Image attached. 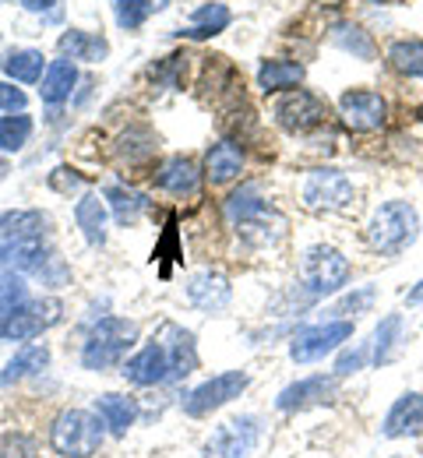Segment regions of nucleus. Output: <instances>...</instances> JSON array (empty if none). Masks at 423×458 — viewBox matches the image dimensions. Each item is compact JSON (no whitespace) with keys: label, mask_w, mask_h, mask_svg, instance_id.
I'll list each match as a JSON object with an SVG mask.
<instances>
[{"label":"nucleus","mask_w":423,"mask_h":458,"mask_svg":"<svg viewBox=\"0 0 423 458\" xmlns=\"http://www.w3.org/2000/svg\"><path fill=\"white\" fill-rule=\"evenodd\" d=\"M417 233H420V216L410 201H385L381 208H374L367 223V243L381 258H395L417 240Z\"/></svg>","instance_id":"f257e3e1"},{"label":"nucleus","mask_w":423,"mask_h":458,"mask_svg":"<svg viewBox=\"0 0 423 458\" xmlns=\"http://www.w3.org/2000/svg\"><path fill=\"white\" fill-rule=\"evenodd\" d=\"M103 420L89 409H63L50 430V445L61 458H92L103 448Z\"/></svg>","instance_id":"f03ea898"},{"label":"nucleus","mask_w":423,"mask_h":458,"mask_svg":"<svg viewBox=\"0 0 423 458\" xmlns=\"http://www.w3.org/2000/svg\"><path fill=\"white\" fill-rule=\"evenodd\" d=\"M134 343H138V325L134 321L103 318L81 345V363L89 370H110L127 356V349H134Z\"/></svg>","instance_id":"7ed1b4c3"},{"label":"nucleus","mask_w":423,"mask_h":458,"mask_svg":"<svg viewBox=\"0 0 423 458\" xmlns=\"http://www.w3.org/2000/svg\"><path fill=\"white\" fill-rule=\"evenodd\" d=\"M300 279L314 296L335 293V289H343L350 283V261H346L343 250H335V247H328V243H317V247L303 250Z\"/></svg>","instance_id":"20e7f679"},{"label":"nucleus","mask_w":423,"mask_h":458,"mask_svg":"<svg viewBox=\"0 0 423 458\" xmlns=\"http://www.w3.org/2000/svg\"><path fill=\"white\" fill-rule=\"evenodd\" d=\"M300 198L310 212H346L357 191L343 170H310L300 183Z\"/></svg>","instance_id":"39448f33"},{"label":"nucleus","mask_w":423,"mask_h":458,"mask_svg":"<svg viewBox=\"0 0 423 458\" xmlns=\"http://www.w3.org/2000/svg\"><path fill=\"white\" fill-rule=\"evenodd\" d=\"M63 318V303L57 296H39V300H25L21 307H14V314L7 318L4 325V335L0 339H36L43 332H50L54 325H61Z\"/></svg>","instance_id":"423d86ee"},{"label":"nucleus","mask_w":423,"mask_h":458,"mask_svg":"<svg viewBox=\"0 0 423 458\" xmlns=\"http://www.w3.org/2000/svg\"><path fill=\"white\" fill-rule=\"evenodd\" d=\"M261 437V423L258 416H233L226 423H219L212 430V437L205 441V458H247L254 452Z\"/></svg>","instance_id":"0eeeda50"},{"label":"nucleus","mask_w":423,"mask_h":458,"mask_svg":"<svg viewBox=\"0 0 423 458\" xmlns=\"http://www.w3.org/2000/svg\"><path fill=\"white\" fill-rule=\"evenodd\" d=\"M247 385H250L247 370H226V374H219V377H208L205 385H198V388L183 399V412H187V416H208V412L223 409L226 402L241 399L243 392H247Z\"/></svg>","instance_id":"6e6552de"},{"label":"nucleus","mask_w":423,"mask_h":458,"mask_svg":"<svg viewBox=\"0 0 423 458\" xmlns=\"http://www.w3.org/2000/svg\"><path fill=\"white\" fill-rule=\"evenodd\" d=\"M272 120L290 134H307L310 127H317L325 120V103L314 92L293 89L272 103Z\"/></svg>","instance_id":"1a4fd4ad"},{"label":"nucleus","mask_w":423,"mask_h":458,"mask_svg":"<svg viewBox=\"0 0 423 458\" xmlns=\"http://www.w3.org/2000/svg\"><path fill=\"white\" fill-rule=\"evenodd\" d=\"M339 110L350 131L357 134H370V131H381L385 120H388V103L370 92V89H350L343 99H339Z\"/></svg>","instance_id":"9d476101"},{"label":"nucleus","mask_w":423,"mask_h":458,"mask_svg":"<svg viewBox=\"0 0 423 458\" xmlns=\"http://www.w3.org/2000/svg\"><path fill=\"white\" fill-rule=\"evenodd\" d=\"M350 335H353V325H350V321H328V325L307 328L303 335H297V339L290 343V356H293L297 363H314V360L335 352Z\"/></svg>","instance_id":"9b49d317"},{"label":"nucleus","mask_w":423,"mask_h":458,"mask_svg":"<svg viewBox=\"0 0 423 458\" xmlns=\"http://www.w3.org/2000/svg\"><path fill=\"white\" fill-rule=\"evenodd\" d=\"M131 385H163V381H173V363H170V349L166 343H148L145 349H138L121 370Z\"/></svg>","instance_id":"f8f14e48"},{"label":"nucleus","mask_w":423,"mask_h":458,"mask_svg":"<svg viewBox=\"0 0 423 458\" xmlns=\"http://www.w3.org/2000/svg\"><path fill=\"white\" fill-rule=\"evenodd\" d=\"M332 395H335V377L317 374V377H303V381H297V385L283 388L279 399H275V409H283V412L310 409V405H317V402H328Z\"/></svg>","instance_id":"ddd939ff"},{"label":"nucleus","mask_w":423,"mask_h":458,"mask_svg":"<svg viewBox=\"0 0 423 458\" xmlns=\"http://www.w3.org/2000/svg\"><path fill=\"white\" fill-rule=\"evenodd\" d=\"M187 300L201 310H223L230 303V283L223 272H212V268H201L187 279Z\"/></svg>","instance_id":"4468645a"},{"label":"nucleus","mask_w":423,"mask_h":458,"mask_svg":"<svg viewBox=\"0 0 423 458\" xmlns=\"http://www.w3.org/2000/svg\"><path fill=\"white\" fill-rule=\"evenodd\" d=\"M420 430H423V395L410 392V395H402V399L388 409L381 434L385 437H417Z\"/></svg>","instance_id":"2eb2a0df"},{"label":"nucleus","mask_w":423,"mask_h":458,"mask_svg":"<svg viewBox=\"0 0 423 458\" xmlns=\"http://www.w3.org/2000/svg\"><path fill=\"white\" fill-rule=\"evenodd\" d=\"M156 183L166 191V194H173V198H190V194H198V187H201V173L198 166L187 159V156H170L159 173H156Z\"/></svg>","instance_id":"dca6fc26"},{"label":"nucleus","mask_w":423,"mask_h":458,"mask_svg":"<svg viewBox=\"0 0 423 458\" xmlns=\"http://www.w3.org/2000/svg\"><path fill=\"white\" fill-rule=\"evenodd\" d=\"M96 412H99V420H103V427L110 430V434H117L123 437L131 427H134V420H138V402L131 399V395H99L96 399Z\"/></svg>","instance_id":"f3484780"},{"label":"nucleus","mask_w":423,"mask_h":458,"mask_svg":"<svg viewBox=\"0 0 423 458\" xmlns=\"http://www.w3.org/2000/svg\"><path fill=\"white\" fill-rule=\"evenodd\" d=\"M47 363H50V349H47V345H25V349H18V352L7 360V367L0 370V385H18V381H25V377H36V374L47 370Z\"/></svg>","instance_id":"a211bd4d"},{"label":"nucleus","mask_w":423,"mask_h":458,"mask_svg":"<svg viewBox=\"0 0 423 458\" xmlns=\"http://www.w3.org/2000/svg\"><path fill=\"white\" fill-rule=\"evenodd\" d=\"M74 223L85 233V240L92 247H103L106 243V205L99 201V194H85L78 205H74Z\"/></svg>","instance_id":"6ab92c4d"},{"label":"nucleus","mask_w":423,"mask_h":458,"mask_svg":"<svg viewBox=\"0 0 423 458\" xmlns=\"http://www.w3.org/2000/svg\"><path fill=\"white\" fill-rule=\"evenodd\" d=\"M50 226V219L36 208H18L0 216V236L4 240H39Z\"/></svg>","instance_id":"aec40b11"},{"label":"nucleus","mask_w":423,"mask_h":458,"mask_svg":"<svg viewBox=\"0 0 423 458\" xmlns=\"http://www.w3.org/2000/svg\"><path fill=\"white\" fill-rule=\"evenodd\" d=\"M241 170H243V152L233 141H219V145L208 148V156H205V176L212 183H230Z\"/></svg>","instance_id":"412c9836"},{"label":"nucleus","mask_w":423,"mask_h":458,"mask_svg":"<svg viewBox=\"0 0 423 458\" xmlns=\"http://www.w3.org/2000/svg\"><path fill=\"white\" fill-rule=\"evenodd\" d=\"M74 81H78V67H74V60L71 57L54 60V64L47 67V74H43V89H39L43 103H50V106L63 103V99L71 96Z\"/></svg>","instance_id":"4be33fe9"},{"label":"nucleus","mask_w":423,"mask_h":458,"mask_svg":"<svg viewBox=\"0 0 423 458\" xmlns=\"http://www.w3.org/2000/svg\"><path fill=\"white\" fill-rule=\"evenodd\" d=\"M61 54L71 60H89V64H99L106 60L110 47L103 36H92V32H81V29H71L61 36Z\"/></svg>","instance_id":"5701e85b"},{"label":"nucleus","mask_w":423,"mask_h":458,"mask_svg":"<svg viewBox=\"0 0 423 458\" xmlns=\"http://www.w3.org/2000/svg\"><path fill=\"white\" fill-rule=\"evenodd\" d=\"M226 25H230V7L226 4H201L194 11V21L183 29L181 36H187V39H208V36H219Z\"/></svg>","instance_id":"b1692460"},{"label":"nucleus","mask_w":423,"mask_h":458,"mask_svg":"<svg viewBox=\"0 0 423 458\" xmlns=\"http://www.w3.org/2000/svg\"><path fill=\"white\" fill-rule=\"evenodd\" d=\"M283 229H286L283 216H275L272 208H265V212H258L254 219L241 223L237 233H241L247 243H254V247H272V243L283 236Z\"/></svg>","instance_id":"393cba45"},{"label":"nucleus","mask_w":423,"mask_h":458,"mask_svg":"<svg viewBox=\"0 0 423 458\" xmlns=\"http://www.w3.org/2000/svg\"><path fill=\"white\" fill-rule=\"evenodd\" d=\"M303 81V67L293 60H265L261 71H258V85L265 92H283V89H293Z\"/></svg>","instance_id":"a878e982"},{"label":"nucleus","mask_w":423,"mask_h":458,"mask_svg":"<svg viewBox=\"0 0 423 458\" xmlns=\"http://www.w3.org/2000/svg\"><path fill=\"white\" fill-rule=\"evenodd\" d=\"M166 335H170V363H173V381L177 377H187L194 367H198V352H194V335L190 332H183L177 325H166Z\"/></svg>","instance_id":"bb28decb"},{"label":"nucleus","mask_w":423,"mask_h":458,"mask_svg":"<svg viewBox=\"0 0 423 458\" xmlns=\"http://www.w3.org/2000/svg\"><path fill=\"white\" fill-rule=\"evenodd\" d=\"M265 208H268V201L261 198L258 183H243L241 191H233V198L226 201V219H230L233 226H241V223L254 219V216L265 212Z\"/></svg>","instance_id":"cd10ccee"},{"label":"nucleus","mask_w":423,"mask_h":458,"mask_svg":"<svg viewBox=\"0 0 423 458\" xmlns=\"http://www.w3.org/2000/svg\"><path fill=\"white\" fill-rule=\"evenodd\" d=\"M0 67L14 78V81H25V85H32V81H39L47 71H43V54L39 50H14V54H7V57H0Z\"/></svg>","instance_id":"c85d7f7f"},{"label":"nucleus","mask_w":423,"mask_h":458,"mask_svg":"<svg viewBox=\"0 0 423 458\" xmlns=\"http://www.w3.org/2000/svg\"><path fill=\"white\" fill-rule=\"evenodd\" d=\"M388 64L406 74V78H423V39H399L388 47Z\"/></svg>","instance_id":"c756f323"},{"label":"nucleus","mask_w":423,"mask_h":458,"mask_svg":"<svg viewBox=\"0 0 423 458\" xmlns=\"http://www.w3.org/2000/svg\"><path fill=\"white\" fill-rule=\"evenodd\" d=\"M106 201H110V208H114V219H117L121 226H134V223H138V216L148 208L145 194H138V191H127V187H110V191H106Z\"/></svg>","instance_id":"7c9ffc66"},{"label":"nucleus","mask_w":423,"mask_h":458,"mask_svg":"<svg viewBox=\"0 0 423 458\" xmlns=\"http://www.w3.org/2000/svg\"><path fill=\"white\" fill-rule=\"evenodd\" d=\"M399 335H402V318H399V314H388V318L377 325L374 343H370V360H374L377 367H381V363H388V360L395 356Z\"/></svg>","instance_id":"2f4dec72"},{"label":"nucleus","mask_w":423,"mask_h":458,"mask_svg":"<svg viewBox=\"0 0 423 458\" xmlns=\"http://www.w3.org/2000/svg\"><path fill=\"white\" fill-rule=\"evenodd\" d=\"M29 134H32V116H0V152H21L29 145Z\"/></svg>","instance_id":"473e14b6"},{"label":"nucleus","mask_w":423,"mask_h":458,"mask_svg":"<svg viewBox=\"0 0 423 458\" xmlns=\"http://www.w3.org/2000/svg\"><path fill=\"white\" fill-rule=\"evenodd\" d=\"M332 43H339L343 50H350V54H357L363 60H374V43H370V36L363 32L360 25H335L332 29Z\"/></svg>","instance_id":"72a5a7b5"},{"label":"nucleus","mask_w":423,"mask_h":458,"mask_svg":"<svg viewBox=\"0 0 423 458\" xmlns=\"http://www.w3.org/2000/svg\"><path fill=\"white\" fill-rule=\"evenodd\" d=\"M29 300V293H25V283L18 279V276H0V335H4V325H7V318L14 314V307H21Z\"/></svg>","instance_id":"f704fd0d"},{"label":"nucleus","mask_w":423,"mask_h":458,"mask_svg":"<svg viewBox=\"0 0 423 458\" xmlns=\"http://www.w3.org/2000/svg\"><path fill=\"white\" fill-rule=\"evenodd\" d=\"M159 4L152 0H114V14H117V25L121 29H138L145 25V18L156 11Z\"/></svg>","instance_id":"c9c22d12"},{"label":"nucleus","mask_w":423,"mask_h":458,"mask_svg":"<svg viewBox=\"0 0 423 458\" xmlns=\"http://www.w3.org/2000/svg\"><path fill=\"white\" fill-rule=\"evenodd\" d=\"M156 148H152V138L145 134V131H131V134H123L121 138V156L127 163H141V159H148Z\"/></svg>","instance_id":"e433bc0d"},{"label":"nucleus","mask_w":423,"mask_h":458,"mask_svg":"<svg viewBox=\"0 0 423 458\" xmlns=\"http://www.w3.org/2000/svg\"><path fill=\"white\" fill-rule=\"evenodd\" d=\"M36 441L29 434H7L0 441V458H36Z\"/></svg>","instance_id":"4c0bfd02"},{"label":"nucleus","mask_w":423,"mask_h":458,"mask_svg":"<svg viewBox=\"0 0 423 458\" xmlns=\"http://www.w3.org/2000/svg\"><path fill=\"white\" fill-rule=\"evenodd\" d=\"M25 92L14 89V85H0V110L4 114H25Z\"/></svg>","instance_id":"58836bf2"},{"label":"nucleus","mask_w":423,"mask_h":458,"mask_svg":"<svg viewBox=\"0 0 423 458\" xmlns=\"http://www.w3.org/2000/svg\"><path fill=\"white\" fill-rule=\"evenodd\" d=\"M370 300H374V289H360L357 296H346L332 314H360L363 307H370Z\"/></svg>","instance_id":"ea45409f"},{"label":"nucleus","mask_w":423,"mask_h":458,"mask_svg":"<svg viewBox=\"0 0 423 458\" xmlns=\"http://www.w3.org/2000/svg\"><path fill=\"white\" fill-rule=\"evenodd\" d=\"M367 352H370V343L360 345V349H353V352H346V356L335 363V370H339L343 377H346V374H357V370L363 367V360H367Z\"/></svg>","instance_id":"a19ab883"},{"label":"nucleus","mask_w":423,"mask_h":458,"mask_svg":"<svg viewBox=\"0 0 423 458\" xmlns=\"http://www.w3.org/2000/svg\"><path fill=\"white\" fill-rule=\"evenodd\" d=\"M21 7H29V11H47V7H54V0H21Z\"/></svg>","instance_id":"79ce46f5"},{"label":"nucleus","mask_w":423,"mask_h":458,"mask_svg":"<svg viewBox=\"0 0 423 458\" xmlns=\"http://www.w3.org/2000/svg\"><path fill=\"white\" fill-rule=\"evenodd\" d=\"M420 300H423V283L413 289V293H410V303H420Z\"/></svg>","instance_id":"37998d69"}]
</instances>
